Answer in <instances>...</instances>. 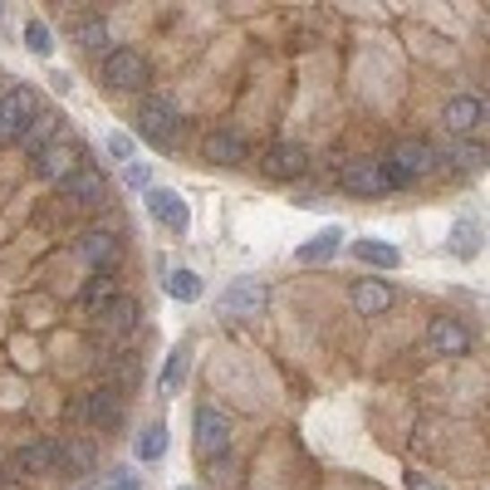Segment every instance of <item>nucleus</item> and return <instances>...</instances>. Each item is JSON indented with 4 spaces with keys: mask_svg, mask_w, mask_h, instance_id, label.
<instances>
[{
    "mask_svg": "<svg viewBox=\"0 0 490 490\" xmlns=\"http://www.w3.org/2000/svg\"><path fill=\"white\" fill-rule=\"evenodd\" d=\"M176 133H182V113H176V103L162 99V93H148V99L138 103V138H148L152 148H172Z\"/></svg>",
    "mask_w": 490,
    "mask_h": 490,
    "instance_id": "f257e3e1",
    "label": "nucleus"
},
{
    "mask_svg": "<svg viewBox=\"0 0 490 490\" xmlns=\"http://www.w3.org/2000/svg\"><path fill=\"white\" fill-rule=\"evenodd\" d=\"M69 417H74V422L99 426V432H118L128 412H123V392H113V388H89V392H79V398L69 402Z\"/></svg>",
    "mask_w": 490,
    "mask_h": 490,
    "instance_id": "f03ea898",
    "label": "nucleus"
},
{
    "mask_svg": "<svg viewBox=\"0 0 490 490\" xmlns=\"http://www.w3.org/2000/svg\"><path fill=\"white\" fill-rule=\"evenodd\" d=\"M192 426H196V456L202 461H226V451H231V417H226L221 408H196V417H192Z\"/></svg>",
    "mask_w": 490,
    "mask_h": 490,
    "instance_id": "7ed1b4c3",
    "label": "nucleus"
},
{
    "mask_svg": "<svg viewBox=\"0 0 490 490\" xmlns=\"http://www.w3.org/2000/svg\"><path fill=\"white\" fill-rule=\"evenodd\" d=\"M45 108L39 103L35 89H25V83H15V89H0V142H15L20 133L30 128V118Z\"/></svg>",
    "mask_w": 490,
    "mask_h": 490,
    "instance_id": "20e7f679",
    "label": "nucleus"
},
{
    "mask_svg": "<svg viewBox=\"0 0 490 490\" xmlns=\"http://www.w3.org/2000/svg\"><path fill=\"white\" fill-rule=\"evenodd\" d=\"M103 83L108 89H118V93H138L142 83H148V59L138 55V49H108L103 55Z\"/></svg>",
    "mask_w": 490,
    "mask_h": 490,
    "instance_id": "39448f33",
    "label": "nucleus"
},
{
    "mask_svg": "<svg viewBox=\"0 0 490 490\" xmlns=\"http://www.w3.org/2000/svg\"><path fill=\"white\" fill-rule=\"evenodd\" d=\"M74 250H79L83 265H93L99 275H113V270H118V260H123V241L113 231H99V226L79 231L74 236Z\"/></svg>",
    "mask_w": 490,
    "mask_h": 490,
    "instance_id": "423d86ee",
    "label": "nucleus"
},
{
    "mask_svg": "<svg viewBox=\"0 0 490 490\" xmlns=\"http://www.w3.org/2000/svg\"><path fill=\"white\" fill-rule=\"evenodd\" d=\"M471 343H476L471 329H466L456 314H432V324H426V348H432L436 358H466Z\"/></svg>",
    "mask_w": 490,
    "mask_h": 490,
    "instance_id": "0eeeda50",
    "label": "nucleus"
},
{
    "mask_svg": "<svg viewBox=\"0 0 490 490\" xmlns=\"http://www.w3.org/2000/svg\"><path fill=\"white\" fill-rule=\"evenodd\" d=\"M383 162H388L392 172H398L402 182L412 186V182H422L426 172H436V148H432V142H422V138H402Z\"/></svg>",
    "mask_w": 490,
    "mask_h": 490,
    "instance_id": "6e6552de",
    "label": "nucleus"
},
{
    "mask_svg": "<svg viewBox=\"0 0 490 490\" xmlns=\"http://www.w3.org/2000/svg\"><path fill=\"white\" fill-rule=\"evenodd\" d=\"M265 285H260L255 275H241V279H231V285L216 295V309H221L226 319H250V314H260L265 309Z\"/></svg>",
    "mask_w": 490,
    "mask_h": 490,
    "instance_id": "1a4fd4ad",
    "label": "nucleus"
},
{
    "mask_svg": "<svg viewBox=\"0 0 490 490\" xmlns=\"http://www.w3.org/2000/svg\"><path fill=\"white\" fill-rule=\"evenodd\" d=\"M339 186L348 196H363V202H373V196H388V182H383V167L378 158H348L339 167Z\"/></svg>",
    "mask_w": 490,
    "mask_h": 490,
    "instance_id": "9d476101",
    "label": "nucleus"
},
{
    "mask_svg": "<svg viewBox=\"0 0 490 490\" xmlns=\"http://www.w3.org/2000/svg\"><path fill=\"white\" fill-rule=\"evenodd\" d=\"M481 123H486V99H481V93H456V99H446L442 128L451 133V138H461V133H476Z\"/></svg>",
    "mask_w": 490,
    "mask_h": 490,
    "instance_id": "9b49d317",
    "label": "nucleus"
},
{
    "mask_svg": "<svg viewBox=\"0 0 490 490\" xmlns=\"http://www.w3.org/2000/svg\"><path fill=\"white\" fill-rule=\"evenodd\" d=\"M59 192H64L69 206H79V211H103V206H108V182H103L99 172H89V167H79L69 182H59Z\"/></svg>",
    "mask_w": 490,
    "mask_h": 490,
    "instance_id": "f8f14e48",
    "label": "nucleus"
},
{
    "mask_svg": "<svg viewBox=\"0 0 490 490\" xmlns=\"http://www.w3.org/2000/svg\"><path fill=\"white\" fill-rule=\"evenodd\" d=\"M260 172H265L270 182H295V176L309 172V152L299 148V142H275V148L260 158Z\"/></svg>",
    "mask_w": 490,
    "mask_h": 490,
    "instance_id": "ddd939ff",
    "label": "nucleus"
},
{
    "mask_svg": "<svg viewBox=\"0 0 490 490\" xmlns=\"http://www.w3.org/2000/svg\"><path fill=\"white\" fill-rule=\"evenodd\" d=\"M348 305H353V314L373 319V314H388V309L398 305V295H392L388 279H358V285L348 289Z\"/></svg>",
    "mask_w": 490,
    "mask_h": 490,
    "instance_id": "4468645a",
    "label": "nucleus"
},
{
    "mask_svg": "<svg viewBox=\"0 0 490 490\" xmlns=\"http://www.w3.org/2000/svg\"><path fill=\"white\" fill-rule=\"evenodd\" d=\"M30 162H35V176H45V182H69V176L83 167L79 162V148H69V142H64V148H59V142H49V148L35 152Z\"/></svg>",
    "mask_w": 490,
    "mask_h": 490,
    "instance_id": "2eb2a0df",
    "label": "nucleus"
},
{
    "mask_svg": "<svg viewBox=\"0 0 490 490\" xmlns=\"http://www.w3.org/2000/svg\"><path fill=\"white\" fill-rule=\"evenodd\" d=\"M148 211L158 216L167 231H176V236L192 226V211H186V202H182L176 192H167V186H148Z\"/></svg>",
    "mask_w": 490,
    "mask_h": 490,
    "instance_id": "dca6fc26",
    "label": "nucleus"
},
{
    "mask_svg": "<svg viewBox=\"0 0 490 490\" xmlns=\"http://www.w3.org/2000/svg\"><path fill=\"white\" fill-rule=\"evenodd\" d=\"M202 152H206V162H221V167H241V162L250 158L245 138H241V133H231V128H216V133H206Z\"/></svg>",
    "mask_w": 490,
    "mask_h": 490,
    "instance_id": "f3484780",
    "label": "nucleus"
},
{
    "mask_svg": "<svg viewBox=\"0 0 490 490\" xmlns=\"http://www.w3.org/2000/svg\"><path fill=\"white\" fill-rule=\"evenodd\" d=\"M142 324V305H138V295H118L108 309L99 314V329L103 333H113V339H123V333H133Z\"/></svg>",
    "mask_w": 490,
    "mask_h": 490,
    "instance_id": "a211bd4d",
    "label": "nucleus"
},
{
    "mask_svg": "<svg viewBox=\"0 0 490 490\" xmlns=\"http://www.w3.org/2000/svg\"><path fill=\"white\" fill-rule=\"evenodd\" d=\"M55 461H59V442H30V446H20V451L10 456V471L45 476V471H55Z\"/></svg>",
    "mask_w": 490,
    "mask_h": 490,
    "instance_id": "6ab92c4d",
    "label": "nucleus"
},
{
    "mask_svg": "<svg viewBox=\"0 0 490 490\" xmlns=\"http://www.w3.org/2000/svg\"><path fill=\"white\" fill-rule=\"evenodd\" d=\"M59 118H64V113H55V108H39L35 118H30V128L20 133V152H30V158H35V152H45L49 142H55V133H59Z\"/></svg>",
    "mask_w": 490,
    "mask_h": 490,
    "instance_id": "aec40b11",
    "label": "nucleus"
},
{
    "mask_svg": "<svg viewBox=\"0 0 490 490\" xmlns=\"http://www.w3.org/2000/svg\"><path fill=\"white\" fill-rule=\"evenodd\" d=\"M436 167H451V172H481V167H486V148H481V142H451V148L436 152Z\"/></svg>",
    "mask_w": 490,
    "mask_h": 490,
    "instance_id": "412c9836",
    "label": "nucleus"
},
{
    "mask_svg": "<svg viewBox=\"0 0 490 490\" xmlns=\"http://www.w3.org/2000/svg\"><path fill=\"white\" fill-rule=\"evenodd\" d=\"M339 245H343V231H339V226H324L314 241H305V245L295 250V260H299V265H319V260L339 255Z\"/></svg>",
    "mask_w": 490,
    "mask_h": 490,
    "instance_id": "4be33fe9",
    "label": "nucleus"
},
{
    "mask_svg": "<svg viewBox=\"0 0 490 490\" xmlns=\"http://www.w3.org/2000/svg\"><path fill=\"white\" fill-rule=\"evenodd\" d=\"M113 299H118V285H113V275H93L89 285H83V295H79V309H83V314H103Z\"/></svg>",
    "mask_w": 490,
    "mask_h": 490,
    "instance_id": "5701e85b",
    "label": "nucleus"
},
{
    "mask_svg": "<svg viewBox=\"0 0 490 490\" xmlns=\"http://www.w3.org/2000/svg\"><path fill=\"white\" fill-rule=\"evenodd\" d=\"M89 466H93V446H89V442H59V461H55V471L83 476Z\"/></svg>",
    "mask_w": 490,
    "mask_h": 490,
    "instance_id": "b1692460",
    "label": "nucleus"
},
{
    "mask_svg": "<svg viewBox=\"0 0 490 490\" xmlns=\"http://www.w3.org/2000/svg\"><path fill=\"white\" fill-rule=\"evenodd\" d=\"M167 295H172L176 305H196V299H202V275H196V270H172V275H167Z\"/></svg>",
    "mask_w": 490,
    "mask_h": 490,
    "instance_id": "393cba45",
    "label": "nucleus"
},
{
    "mask_svg": "<svg viewBox=\"0 0 490 490\" xmlns=\"http://www.w3.org/2000/svg\"><path fill=\"white\" fill-rule=\"evenodd\" d=\"M353 255H358L363 265H373V270H398L402 265V255L392 245H383V241H358V245H353Z\"/></svg>",
    "mask_w": 490,
    "mask_h": 490,
    "instance_id": "a878e982",
    "label": "nucleus"
},
{
    "mask_svg": "<svg viewBox=\"0 0 490 490\" xmlns=\"http://www.w3.org/2000/svg\"><path fill=\"white\" fill-rule=\"evenodd\" d=\"M74 45L79 49H103V55H108V25H103L99 15H83L74 25Z\"/></svg>",
    "mask_w": 490,
    "mask_h": 490,
    "instance_id": "bb28decb",
    "label": "nucleus"
},
{
    "mask_svg": "<svg viewBox=\"0 0 490 490\" xmlns=\"http://www.w3.org/2000/svg\"><path fill=\"white\" fill-rule=\"evenodd\" d=\"M451 250L461 260H471L476 250H481V221H476V216H461V221H456V231H451Z\"/></svg>",
    "mask_w": 490,
    "mask_h": 490,
    "instance_id": "cd10ccee",
    "label": "nucleus"
},
{
    "mask_svg": "<svg viewBox=\"0 0 490 490\" xmlns=\"http://www.w3.org/2000/svg\"><path fill=\"white\" fill-rule=\"evenodd\" d=\"M162 451H167V426H162V422H152L148 432L138 436V461H158Z\"/></svg>",
    "mask_w": 490,
    "mask_h": 490,
    "instance_id": "c85d7f7f",
    "label": "nucleus"
},
{
    "mask_svg": "<svg viewBox=\"0 0 490 490\" xmlns=\"http://www.w3.org/2000/svg\"><path fill=\"white\" fill-rule=\"evenodd\" d=\"M103 148H108V158L118 162V167H128L133 158H138V142H133V133H108V138H103Z\"/></svg>",
    "mask_w": 490,
    "mask_h": 490,
    "instance_id": "c756f323",
    "label": "nucleus"
},
{
    "mask_svg": "<svg viewBox=\"0 0 490 490\" xmlns=\"http://www.w3.org/2000/svg\"><path fill=\"white\" fill-rule=\"evenodd\" d=\"M25 45H30V55L49 59V49H55V39H49V25H45V20H30V25H25Z\"/></svg>",
    "mask_w": 490,
    "mask_h": 490,
    "instance_id": "7c9ffc66",
    "label": "nucleus"
},
{
    "mask_svg": "<svg viewBox=\"0 0 490 490\" xmlns=\"http://www.w3.org/2000/svg\"><path fill=\"white\" fill-rule=\"evenodd\" d=\"M182 373H186V353L176 348L172 358H167V368H162V392H176V383H182Z\"/></svg>",
    "mask_w": 490,
    "mask_h": 490,
    "instance_id": "2f4dec72",
    "label": "nucleus"
},
{
    "mask_svg": "<svg viewBox=\"0 0 490 490\" xmlns=\"http://www.w3.org/2000/svg\"><path fill=\"white\" fill-rule=\"evenodd\" d=\"M123 182H128V192H148V186H152V172H148L142 162H128V167H123Z\"/></svg>",
    "mask_w": 490,
    "mask_h": 490,
    "instance_id": "473e14b6",
    "label": "nucleus"
},
{
    "mask_svg": "<svg viewBox=\"0 0 490 490\" xmlns=\"http://www.w3.org/2000/svg\"><path fill=\"white\" fill-rule=\"evenodd\" d=\"M103 490H138V476H123V481H113V486H103Z\"/></svg>",
    "mask_w": 490,
    "mask_h": 490,
    "instance_id": "72a5a7b5",
    "label": "nucleus"
},
{
    "mask_svg": "<svg viewBox=\"0 0 490 490\" xmlns=\"http://www.w3.org/2000/svg\"><path fill=\"white\" fill-rule=\"evenodd\" d=\"M408 490H442V486H432V481H422V476H408Z\"/></svg>",
    "mask_w": 490,
    "mask_h": 490,
    "instance_id": "f704fd0d",
    "label": "nucleus"
},
{
    "mask_svg": "<svg viewBox=\"0 0 490 490\" xmlns=\"http://www.w3.org/2000/svg\"><path fill=\"white\" fill-rule=\"evenodd\" d=\"M176 490H192V486H176Z\"/></svg>",
    "mask_w": 490,
    "mask_h": 490,
    "instance_id": "c9c22d12",
    "label": "nucleus"
}]
</instances>
